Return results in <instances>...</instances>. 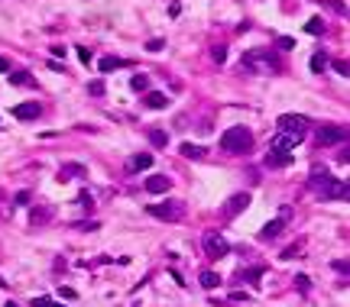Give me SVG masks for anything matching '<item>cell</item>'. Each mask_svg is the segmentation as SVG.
<instances>
[{
  "instance_id": "6da1fadb",
  "label": "cell",
  "mask_w": 350,
  "mask_h": 307,
  "mask_svg": "<svg viewBox=\"0 0 350 307\" xmlns=\"http://www.w3.org/2000/svg\"><path fill=\"white\" fill-rule=\"evenodd\" d=\"M250 146H253V133H250L247 126H230V130H224V136H221V149H224V152H247Z\"/></svg>"
},
{
  "instance_id": "7a4b0ae2",
  "label": "cell",
  "mask_w": 350,
  "mask_h": 307,
  "mask_svg": "<svg viewBox=\"0 0 350 307\" xmlns=\"http://www.w3.org/2000/svg\"><path fill=\"white\" fill-rule=\"evenodd\" d=\"M146 214H149V217H156V220H162V223H179L182 217H185V204H179V200H165V204H149Z\"/></svg>"
},
{
  "instance_id": "3957f363",
  "label": "cell",
  "mask_w": 350,
  "mask_h": 307,
  "mask_svg": "<svg viewBox=\"0 0 350 307\" xmlns=\"http://www.w3.org/2000/svg\"><path fill=\"white\" fill-rule=\"evenodd\" d=\"M276 130L279 133H308V116L302 113H282L276 120Z\"/></svg>"
},
{
  "instance_id": "277c9868",
  "label": "cell",
  "mask_w": 350,
  "mask_h": 307,
  "mask_svg": "<svg viewBox=\"0 0 350 307\" xmlns=\"http://www.w3.org/2000/svg\"><path fill=\"white\" fill-rule=\"evenodd\" d=\"M204 252H208L211 259H224V255L230 252V243H227L221 233H204Z\"/></svg>"
},
{
  "instance_id": "5b68a950",
  "label": "cell",
  "mask_w": 350,
  "mask_h": 307,
  "mask_svg": "<svg viewBox=\"0 0 350 307\" xmlns=\"http://www.w3.org/2000/svg\"><path fill=\"white\" fill-rule=\"evenodd\" d=\"M315 139H318L321 146H334V142L347 139V130L344 126H321V130H315Z\"/></svg>"
},
{
  "instance_id": "8992f818",
  "label": "cell",
  "mask_w": 350,
  "mask_h": 307,
  "mask_svg": "<svg viewBox=\"0 0 350 307\" xmlns=\"http://www.w3.org/2000/svg\"><path fill=\"white\" fill-rule=\"evenodd\" d=\"M331 181H334V178H331V171H327L324 165H315V168H311V175H308V188H311V191H318V194L324 191Z\"/></svg>"
},
{
  "instance_id": "52a82bcc",
  "label": "cell",
  "mask_w": 350,
  "mask_h": 307,
  "mask_svg": "<svg viewBox=\"0 0 350 307\" xmlns=\"http://www.w3.org/2000/svg\"><path fill=\"white\" fill-rule=\"evenodd\" d=\"M247 207H250V194L240 191V194H233V197L224 200V217H237V214H243Z\"/></svg>"
},
{
  "instance_id": "ba28073f",
  "label": "cell",
  "mask_w": 350,
  "mask_h": 307,
  "mask_svg": "<svg viewBox=\"0 0 350 307\" xmlns=\"http://www.w3.org/2000/svg\"><path fill=\"white\" fill-rule=\"evenodd\" d=\"M305 136H308V133H276V139H272V149H282V152H288V149L295 146V142H302Z\"/></svg>"
},
{
  "instance_id": "9c48e42d",
  "label": "cell",
  "mask_w": 350,
  "mask_h": 307,
  "mask_svg": "<svg viewBox=\"0 0 350 307\" xmlns=\"http://www.w3.org/2000/svg\"><path fill=\"white\" fill-rule=\"evenodd\" d=\"M172 188V178L169 175H149L146 178V191L149 194H165Z\"/></svg>"
},
{
  "instance_id": "30bf717a",
  "label": "cell",
  "mask_w": 350,
  "mask_h": 307,
  "mask_svg": "<svg viewBox=\"0 0 350 307\" xmlns=\"http://www.w3.org/2000/svg\"><path fill=\"white\" fill-rule=\"evenodd\" d=\"M321 197H327V200H344V197H347V181L334 178V181H331L324 191H321Z\"/></svg>"
},
{
  "instance_id": "8fae6325",
  "label": "cell",
  "mask_w": 350,
  "mask_h": 307,
  "mask_svg": "<svg viewBox=\"0 0 350 307\" xmlns=\"http://www.w3.org/2000/svg\"><path fill=\"white\" fill-rule=\"evenodd\" d=\"M39 113H42V104H16V107H13L16 120H36Z\"/></svg>"
},
{
  "instance_id": "7c38bea8",
  "label": "cell",
  "mask_w": 350,
  "mask_h": 307,
  "mask_svg": "<svg viewBox=\"0 0 350 307\" xmlns=\"http://www.w3.org/2000/svg\"><path fill=\"white\" fill-rule=\"evenodd\" d=\"M266 165H269V168H286V165H292V155L282 152V149H269V155H266Z\"/></svg>"
},
{
  "instance_id": "4fadbf2b",
  "label": "cell",
  "mask_w": 350,
  "mask_h": 307,
  "mask_svg": "<svg viewBox=\"0 0 350 307\" xmlns=\"http://www.w3.org/2000/svg\"><path fill=\"white\" fill-rule=\"evenodd\" d=\"M127 61L124 58H117V55H104L101 61H97V68H101V75H110V71H117V68H124Z\"/></svg>"
},
{
  "instance_id": "5bb4252c",
  "label": "cell",
  "mask_w": 350,
  "mask_h": 307,
  "mask_svg": "<svg viewBox=\"0 0 350 307\" xmlns=\"http://www.w3.org/2000/svg\"><path fill=\"white\" fill-rule=\"evenodd\" d=\"M149 165H153V155H146V152H140V155H133V159L127 162V168H130V171H146Z\"/></svg>"
},
{
  "instance_id": "9a60e30c",
  "label": "cell",
  "mask_w": 350,
  "mask_h": 307,
  "mask_svg": "<svg viewBox=\"0 0 350 307\" xmlns=\"http://www.w3.org/2000/svg\"><path fill=\"white\" fill-rule=\"evenodd\" d=\"M146 107L149 110H162V107H169V97L159 94V91H146Z\"/></svg>"
},
{
  "instance_id": "2e32d148",
  "label": "cell",
  "mask_w": 350,
  "mask_h": 307,
  "mask_svg": "<svg viewBox=\"0 0 350 307\" xmlns=\"http://www.w3.org/2000/svg\"><path fill=\"white\" fill-rule=\"evenodd\" d=\"M282 226H286V220H282V217H279V220H272V223H266L263 230H259V239H272V236H279Z\"/></svg>"
},
{
  "instance_id": "e0dca14e",
  "label": "cell",
  "mask_w": 350,
  "mask_h": 307,
  "mask_svg": "<svg viewBox=\"0 0 350 307\" xmlns=\"http://www.w3.org/2000/svg\"><path fill=\"white\" fill-rule=\"evenodd\" d=\"M179 152L185 155V159H191V162H194V159H204V155H208L201 146H194V142H182V146H179Z\"/></svg>"
},
{
  "instance_id": "ac0fdd59",
  "label": "cell",
  "mask_w": 350,
  "mask_h": 307,
  "mask_svg": "<svg viewBox=\"0 0 350 307\" xmlns=\"http://www.w3.org/2000/svg\"><path fill=\"white\" fill-rule=\"evenodd\" d=\"M10 84H23V87H36V81H32L30 71H13L10 75Z\"/></svg>"
},
{
  "instance_id": "d6986e66",
  "label": "cell",
  "mask_w": 350,
  "mask_h": 307,
  "mask_svg": "<svg viewBox=\"0 0 350 307\" xmlns=\"http://www.w3.org/2000/svg\"><path fill=\"white\" fill-rule=\"evenodd\" d=\"M149 142H153L156 149H162L165 142H169V133H165V130H159V126H153V130H149Z\"/></svg>"
},
{
  "instance_id": "ffe728a7",
  "label": "cell",
  "mask_w": 350,
  "mask_h": 307,
  "mask_svg": "<svg viewBox=\"0 0 350 307\" xmlns=\"http://www.w3.org/2000/svg\"><path fill=\"white\" fill-rule=\"evenodd\" d=\"M201 288H208V291L221 288V275L218 272H201Z\"/></svg>"
},
{
  "instance_id": "44dd1931",
  "label": "cell",
  "mask_w": 350,
  "mask_h": 307,
  "mask_svg": "<svg viewBox=\"0 0 350 307\" xmlns=\"http://www.w3.org/2000/svg\"><path fill=\"white\" fill-rule=\"evenodd\" d=\"M324 68H327V55H324V52H315V55H311V71H315V75H321Z\"/></svg>"
},
{
  "instance_id": "7402d4cb",
  "label": "cell",
  "mask_w": 350,
  "mask_h": 307,
  "mask_svg": "<svg viewBox=\"0 0 350 307\" xmlns=\"http://www.w3.org/2000/svg\"><path fill=\"white\" fill-rule=\"evenodd\" d=\"M305 29H308L311 36H321V32H324V20H321V16H311L308 23H305Z\"/></svg>"
},
{
  "instance_id": "603a6c76",
  "label": "cell",
  "mask_w": 350,
  "mask_h": 307,
  "mask_svg": "<svg viewBox=\"0 0 350 307\" xmlns=\"http://www.w3.org/2000/svg\"><path fill=\"white\" fill-rule=\"evenodd\" d=\"M130 87H133V91H149V78L146 75H136L130 81Z\"/></svg>"
},
{
  "instance_id": "cb8c5ba5",
  "label": "cell",
  "mask_w": 350,
  "mask_h": 307,
  "mask_svg": "<svg viewBox=\"0 0 350 307\" xmlns=\"http://www.w3.org/2000/svg\"><path fill=\"white\" fill-rule=\"evenodd\" d=\"M49 217H52V210H49V207H42V210L32 207V223H42V220H49Z\"/></svg>"
},
{
  "instance_id": "d4e9b609",
  "label": "cell",
  "mask_w": 350,
  "mask_h": 307,
  "mask_svg": "<svg viewBox=\"0 0 350 307\" xmlns=\"http://www.w3.org/2000/svg\"><path fill=\"white\" fill-rule=\"evenodd\" d=\"M298 252H302V243H292L288 249H282V255H279V259H295Z\"/></svg>"
},
{
  "instance_id": "484cf974",
  "label": "cell",
  "mask_w": 350,
  "mask_h": 307,
  "mask_svg": "<svg viewBox=\"0 0 350 307\" xmlns=\"http://www.w3.org/2000/svg\"><path fill=\"white\" fill-rule=\"evenodd\" d=\"M211 58H214V61H224V58H227V49H224V46H214V49H211Z\"/></svg>"
},
{
  "instance_id": "4316f807",
  "label": "cell",
  "mask_w": 350,
  "mask_h": 307,
  "mask_svg": "<svg viewBox=\"0 0 350 307\" xmlns=\"http://www.w3.org/2000/svg\"><path fill=\"white\" fill-rule=\"evenodd\" d=\"M295 288H298V291H308V288H311V281H308L305 275H295Z\"/></svg>"
},
{
  "instance_id": "83f0119b",
  "label": "cell",
  "mask_w": 350,
  "mask_h": 307,
  "mask_svg": "<svg viewBox=\"0 0 350 307\" xmlns=\"http://www.w3.org/2000/svg\"><path fill=\"white\" fill-rule=\"evenodd\" d=\"M162 46H165L162 39H149V42H146V52H159Z\"/></svg>"
},
{
  "instance_id": "f1b7e54d",
  "label": "cell",
  "mask_w": 350,
  "mask_h": 307,
  "mask_svg": "<svg viewBox=\"0 0 350 307\" xmlns=\"http://www.w3.org/2000/svg\"><path fill=\"white\" fill-rule=\"evenodd\" d=\"M30 200H32V194H30V191H20V194H16V204H20V207H26Z\"/></svg>"
},
{
  "instance_id": "f546056e",
  "label": "cell",
  "mask_w": 350,
  "mask_h": 307,
  "mask_svg": "<svg viewBox=\"0 0 350 307\" xmlns=\"http://www.w3.org/2000/svg\"><path fill=\"white\" fill-rule=\"evenodd\" d=\"M327 65H334V71H337V75H347V61H341V58H337V61H327Z\"/></svg>"
},
{
  "instance_id": "4dcf8cb0",
  "label": "cell",
  "mask_w": 350,
  "mask_h": 307,
  "mask_svg": "<svg viewBox=\"0 0 350 307\" xmlns=\"http://www.w3.org/2000/svg\"><path fill=\"white\" fill-rule=\"evenodd\" d=\"M78 52V58H81V65H91V52H88V49H75Z\"/></svg>"
},
{
  "instance_id": "1f68e13d",
  "label": "cell",
  "mask_w": 350,
  "mask_h": 307,
  "mask_svg": "<svg viewBox=\"0 0 350 307\" xmlns=\"http://www.w3.org/2000/svg\"><path fill=\"white\" fill-rule=\"evenodd\" d=\"M88 91H91V94H104V81H91V84H88Z\"/></svg>"
},
{
  "instance_id": "d6a6232c",
  "label": "cell",
  "mask_w": 350,
  "mask_h": 307,
  "mask_svg": "<svg viewBox=\"0 0 350 307\" xmlns=\"http://www.w3.org/2000/svg\"><path fill=\"white\" fill-rule=\"evenodd\" d=\"M59 294H62V298H68V301H75V291H71L68 284H62V288H59Z\"/></svg>"
},
{
  "instance_id": "836d02e7",
  "label": "cell",
  "mask_w": 350,
  "mask_h": 307,
  "mask_svg": "<svg viewBox=\"0 0 350 307\" xmlns=\"http://www.w3.org/2000/svg\"><path fill=\"white\" fill-rule=\"evenodd\" d=\"M65 175H85V168H81V165H68V168H65Z\"/></svg>"
},
{
  "instance_id": "e575fe53",
  "label": "cell",
  "mask_w": 350,
  "mask_h": 307,
  "mask_svg": "<svg viewBox=\"0 0 350 307\" xmlns=\"http://www.w3.org/2000/svg\"><path fill=\"white\" fill-rule=\"evenodd\" d=\"M334 269L341 272V275H347V262H344V259H337V262H334Z\"/></svg>"
},
{
  "instance_id": "d590c367",
  "label": "cell",
  "mask_w": 350,
  "mask_h": 307,
  "mask_svg": "<svg viewBox=\"0 0 350 307\" xmlns=\"http://www.w3.org/2000/svg\"><path fill=\"white\" fill-rule=\"evenodd\" d=\"M0 71H10V61L3 58V55H0Z\"/></svg>"
},
{
  "instance_id": "8d00e7d4",
  "label": "cell",
  "mask_w": 350,
  "mask_h": 307,
  "mask_svg": "<svg viewBox=\"0 0 350 307\" xmlns=\"http://www.w3.org/2000/svg\"><path fill=\"white\" fill-rule=\"evenodd\" d=\"M0 288H7V281H3V278H0Z\"/></svg>"
}]
</instances>
